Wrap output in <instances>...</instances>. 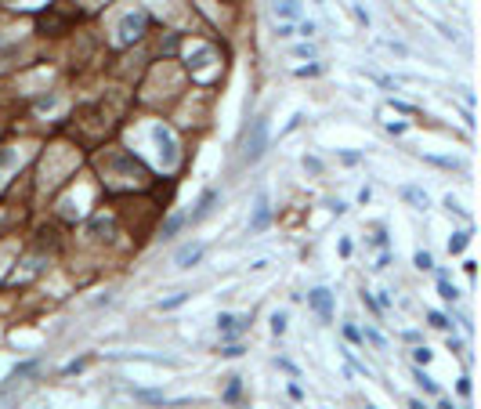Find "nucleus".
Returning <instances> with one entry per match:
<instances>
[{"label":"nucleus","mask_w":481,"mask_h":409,"mask_svg":"<svg viewBox=\"0 0 481 409\" xmlns=\"http://www.w3.org/2000/svg\"><path fill=\"white\" fill-rule=\"evenodd\" d=\"M264 149H268V120L257 116L253 127L246 131V142H243V163H257L264 156Z\"/></svg>","instance_id":"1"},{"label":"nucleus","mask_w":481,"mask_h":409,"mask_svg":"<svg viewBox=\"0 0 481 409\" xmlns=\"http://www.w3.org/2000/svg\"><path fill=\"white\" fill-rule=\"evenodd\" d=\"M145 25H148V15L145 11H127V15L120 18V44H134V40H142V33H145Z\"/></svg>","instance_id":"2"},{"label":"nucleus","mask_w":481,"mask_h":409,"mask_svg":"<svg viewBox=\"0 0 481 409\" xmlns=\"http://www.w3.org/2000/svg\"><path fill=\"white\" fill-rule=\"evenodd\" d=\"M152 138H156V145H159V160H163V167H177V142H174V131L170 127H163L156 123L152 127Z\"/></svg>","instance_id":"3"},{"label":"nucleus","mask_w":481,"mask_h":409,"mask_svg":"<svg viewBox=\"0 0 481 409\" xmlns=\"http://www.w3.org/2000/svg\"><path fill=\"white\" fill-rule=\"evenodd\" d=\"M308 308L319 315L322 323H329V319H333V293L322 290V286H319V290H311V293H308Z\"/></svg>","instance_id":"4"},{"label":"nucleus","mask_w":481,"mask_h":409,"mask_svg":"<svg viewBox=\"0 0 481 409\" xmlns=\"http://www.w3.org/2000/svg\"><path fill=\"white\" fill-rule=\"evenodd\" d=\"M87 236H91V239H112V236H116V221H112L109 214H98V217L87 221Z\"/></svg>","instance_id":"5"},{"label":"nucleus","mask_w":481,"mask_h":409,"mask_svg":"<svg viewBox=\"0 0 481 409\" xmlns=\"http://www.w3.org/2000/svg\"><path fill=\"white\" fill-rule=\"evenodd\" d=\"M268 221H272V203H268V196H257V207H253V217H250V232H264L268 228Z\"/></svg>","instance_id":"6"},{"label":"nucleus","mask_w":481,"mask_h":409,"mask_svg":"<svg viewBox=\"0 0 481 409\" xmlns=\"http://www.w3.org/2000/svg\"><path fill=\"white\" fill-rule=\"evenodd\" d=\"M203 253H207V247H203V243H188V247L177 250L174 264H177V268H192V264H199V261H203Z\"/></svg>","instance_id":"7"},{"label":"nucleus","mask_w":481,"mask_h":409,"mask_svg":"<svg viewBox=\"0 0 481 409\" xmlns=\"http://www.w3.org/2000/svg\"><path fill=\"white\" fill-rule=\"evenodd\" d=\"M275 15L286 18V22H294V18H300V4H297V0H275Z\"/></svg>","instance_id":"8"},{"label":"nucleus","mask_w":481,"mask_h":409,"mask_svg":"<svg viewBox=\"0 0 481 409\" xmlns=\"http://www.w3.org/2000/svg\"><path fill=\"white\" fill-rule=\"evenodd\" d=\"M213 199H218V193H213V188H207V193L199 196V207L192 210V221H203V217L213 210Z\"/></svg>","instance_id":"9"},{"label":"nucleus","mask_w":481,"mask_h":409,"mask_svg":"<svg viewBox=\"0 0 481 409\" xmlns=\"http://www.w3.org/2000/svg\"><path fill=\"white\" fill-rule=\"evenodd\" d=\"M36 25H40V33H62V29H66V18H58V15H44Z\"/></svg>","instance_id":"10"},{"label":"nucleus","mask_w":481,"mask_h":409,"mask_svg":"<svg viewBox=\"0 0 481 409\" xmlns=\"http://www.w3.org/2000/svg\"><path fill=\"white\" fill-rule=\"evenodd\" d=\"M402 196L409 199V203H416V207H420V210L427 207V193H424V188H413V185H405V188H402Z\"/></svg>","instance_id":"11"},{"label":"nucleus","mask_w":481,"mask_h":409,"mask_svg":"<svg viewBox=\"0 0 481 409\" xmlns=\"http://www.w3.org/2000/svg\"><path fill=\"white\" fill-rule=\"evenodd\" d=\"M181 225H185V217H181V214L167 217V221H163V239H170V236L177 232V228H181Z\"/></svg>","instance_id":"12"},{"label":"nucleus","mask_w":481,"mask_h":409,"mask_svg":"<svg viewBox=\"0 0 481 409\" xmlns=\"http://www.w3.org/2000/svg\"><path fill=\"white\" fill-rule=\"evenodd\" d=\"M467 243H471V236H467V232H456V239H449V253H460Z\"/></svg>","instance_id":"13"},{"label":"nucleus","mask_w":481,"mask_h":409,"mask_svg":"<svg viewBox=\"0 0 481 409\" xmlns=\"http://www.w3.org/2000/svg\"><path fill=\"white\" fill-rule=\"evenodd\" d=\"M272 334H275V337H283V334H286V315H283V312H275V315H272Z\"/></svg>","instance_id":"14"},{"label":"nucleus","mask_w":481,"mask_h":409,"mask_svg":"<svg viewBox=\"0 0 481 409\" xmlns=\"http://www.w3.org/2000/svg\"><path fill=\"white\" fill-rule=\"evenodd\" d=\"M438 290H441V297L445 301H456L460 293H456V286H449V279H438Z\"/></svg>","instance_id":"15"},{"label":"nucleus","mask_w":481,"mask_h":409,"mask_svg":"<svg viewBox=\"0 0 481 409\" xmlns=\"http://www.w3.org/2000/svg\"><path fill=\"white\" fill-rule=\"evenodd\" d=\"M185 301H188V293H177V297H170V301H159V308L170 312V308H177V304H185Z\"/></svg>","instance_id":"16"},{"label":"nucleus","mask_w":481,"mask_h":409,"mask_svg":"<svg viewBox=\"0 0 481 409\" xmlns=\"http://www.w3.org/2000/svg\"><path fill=\"white\" fill-rule=\"evenodd\" d=\"M430 326H438V330H449L452 323H449V319L441 315V312H430Z\"/></svg>","instance_id":"17"},{"label":"nucleus","mask_w":481,"mask_h":409,"mask_svg":"<svg viewBox=\"0 0 481 409\" xmlns=\"http://www.w3.org/2000/svg\"><path fill=\"white\" fill-rule=\"evenodd\" d=\"M11 163H15V149H0V171L11 167Z\"/></svg>","instance_id":"18"},{"label":"nucleus","mask_w":481,"mask_h":409,"mask_svg":"<svg viewBox=\"0 0 481 409\" xmlns=\"http://www.w3.org/2000/svg\"><path fill=\"white\" fill-rule=\"evenodd\" d=\"M416 384H420L424 391H430V395L438 391V384H434V380H430V377H424V373H416Z\"/></svg>","instance_id":"19"},{"label":"nucleus","mask_w":481,"mask_h":409,"mask_svg":"<svg viewBox=\"0 0 481 409\" xmlns=\"http://www.w3.org/2000/svg\"><path fill=\"white\" fill-rule=\"evenodd\" d=\"M430 264H434V261H430V253H427V250L416 253V268H430Z\"/></svg>","instance_id":"20"},{"label":"nucleus","mask_w":481,"mask_h":409,"mask_svg":"<svg viewBox=\"0 0 481 409\" xmlns=\"http://www.w3.org/2000/svg\"><path fill=\"white\" fill-rule=\"evenodd\" d=\"M413 359H416V362H430V351H427V348H416Z\"/></svg>","instance_id":"21"},{"label":"nucleus","mask_w":481,"mask_h":409,"mask_svg":"<svg viewBox=\"0 0 481 409\" xmlns=\"http://www.w3.org/2000/svg\"><path fill=\"white\" fill-rule=\"evenodd\" d=\"M365 337H369V340L376 344V348H384V337H380V334H376V330H365Z\"/></svg>","instance_id":"22"},{"label":"nucleus","mask_w":481,"mask_h":409,"mask_svg":"<svg viewBox=\"0 0 481 409\" xmlns=\"http://www.w3.org/2000/svg\"><path fill=\"white\" fill-rule=\"evenodd\" d=\"M275 33H278V36H294V25H289V22H283V25H278Z\"/></svg>","instance_id":"23"},{"label":"nucleus","mask_w":481,"mask_h":409,"mask_svg":"<svg viewBox=\"0 0 481 409\" xmlns=\"http://www.w3.org/2000/svg\"><path fill=\"white\" fill-rule=\"evenodd\" d=\"M315 33V22H300V36H311Z\"/></svg>","instance_id":"24"},{"label":"nucleus","mask_w":481,"mask_h":409,"mask_svg":"<svg viewBox=\"0 0 481 409\" xmlns=\"http://www.w3.org/2000/svg\"><path fill=\"white\" fill-rule=\"evenodd\" d=\"M344 334H348V340H362V334L354 326H344Z\"/></svg>","instance_id":"25"},{"label":"nucleus","mask_w":481,"mask_h":409,"mask_svg":"<svg viewBox=\"0 0 481 409\" xmlns=\"http://www.w3.org/2000/svg\"><path fill=\"white\" fill-rule=\"evenodd\" d=\"M409 409H427V406H424L420 399H413V402H409Z\"/></svg>","instance_id":"26"},{"label":"nucleus","mask_w":481,"mask_h":409,"mask_svg":"<svg viewBox=\"0 0 481 409\" xmlns=\"http://www.w3.org/2000/svg\"><path fill=\"white\" fill-rule=\"evenodd\" d=\"M438 409H452V402H441V406H438Z\"/></svg>","instance_id":"27"}]
</instances>
